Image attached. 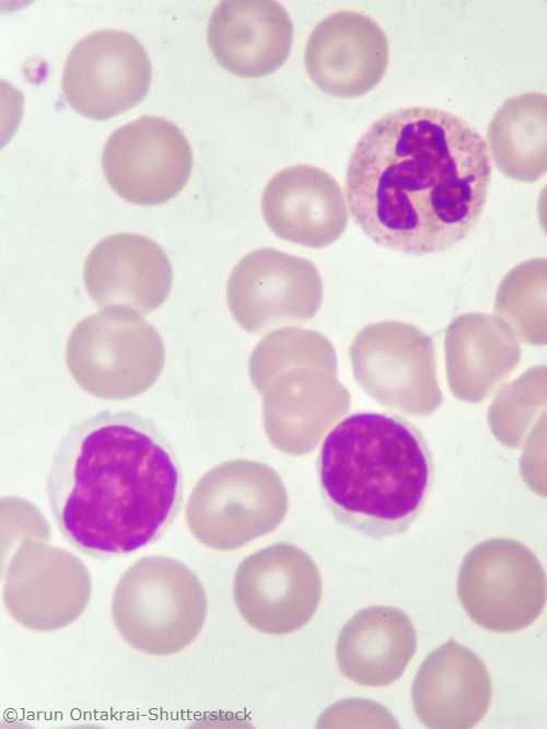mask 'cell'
<instances>
[{
  "mask_svg": "<svg viewBox=\"0 0 547 729\" xmlns=\"http://www.w3.org/2000/svg\"><path fill=\"white\" fill-rule=\"evenodd\" d=\"M491 178L484 138L446 111L385 114L349 157L350 213L377 245L424 255L445 251L477 224Z\"/></svg>",
  "mask_w": 547,
  "mask_h": 729,
  "instance_id": "6da1fadb",
  "label": "cell"
},
{
  "mask_svg": "<svg viewBox=\"0 0 547 729\" xmlns=\"http://www.w3.org/2000/svg\"><path fill=\"white\" fill-rule=\"evenodd\" d=\"M497 167L508 177L535 182L547 173V94L528 92L508 99L488 126Z\"/></svg>",
  "mask_w": 547,
  "mask_h": 729,
  "instance_id": "7402d4cb",
  "label": "cell"
},
{
  "mask_svg": "<svg viewBox=\"0 0 547 729\" xmlns=\"http://www.w3.org/2000/svg\"><path fill=\"white\" fill-rule=\"evenodd\" d=\"M494 311L523 343L547 345V258L513 267L498 287Z\"/></svg>",
  "mask_w": 547,
  "mask_h": 729,
  "instance_id": "603a6c76",
  "label": "cell"
},
{
  "mask_svg": "<svg viewBox=\"0 0 547 729\" xmlns=\"http://www.w3.org/2000/svg\"><path fill=\"white\" fill-rule=\"evenodd\" d=\"M50 528L38 509L31 502L15 498L1 499L2 565L11 548L25 537L49 541Z\"/></svg>",
  "mask_w": 547,
  "mask_h": 729,
  "instance_id": "484cf974",
  "label": "cell"
},
{
  "mask_svg": "<svg viewBox=\"0 0 547 729\" xmlns=\"http://www.w3.org/2000/svg\"><path fill=\"white\" fill-rule=\"evenodd\" d=\"M545 410L547 366H535L499 390L489 406L487 419L499 442L517 449Z\"/></svg>",
  "mask_w": 547,
  "mask_h": 729,
  "instance_id": "cb8c5ba5",
  "label": "cell"
},
{
  "mask_svg": "<svg viewBox=\"0 0 547 729\" xmlns=\"http://www.w3.org/2000/svg\"><path fill=\"white\" fill-rule=\"evenodd\" d=\"M348 354L354 380L377 403L416 417L430 415L441 405L434 343L414 324H368L354 336Z\"/></svg>",
  "mask_w": 547,
  "mask_h": 729,
  "instance_id": "52a82bcc",
  "label": "cell"
},
{
  "mask_svg": "<svg viewBox=\"0 0 547 729\" xmlns=\"http://www.w3.org/2000/svg\"><path fill=\"white\" fill-rule=\"evenodd\" d=\"M323 293L321 274L311 261L271 247L243 256L226 284L232 316L254 335L306 323L318 312Z\"/></svg>",
  "mask_w": 547,
  "mask_h": 729,
  "instance_id": "9c48e42d",
  "label": "cell"
},
{
  "mask_svg": "<svg viewBox=\"0 0 547 729\" xmlns=\"http://www.w3.org/2000/svg\"><path fill=\"white\" fill-rule=\"evenodd\" d=\"M417 649L407 614L388 605L358 611L342 627L336 645L341 673L360 685L381 687L397 681Z\"/></svg>",
  "mask_w": 547,
  "mask_h": 729,
  "instance_id": "44dd1931",
  "label": "cell"
},
{
  "mask_svg": "<svg viewBox=\"0 0 547 729\" xmlns=\"http://www.w3.org/2000/svg\"><path fill=\"white\" fill-rule=\"evenodd\" d=\"M293 39L288 11L274 0H224L213 10L207 28L208 46L217 61L242 78L278 70Z\"/></svg>",
  "mask_w": 547,
  "mask_h": 729,
  "instance_id": "d6986e66",
  "label": "cell"
},
{
  "mask_svg": "<svg viewBox=\"0 0 547 729\" xmlns=\"http://www.w3.org/2000/svg\"><path fill=\"white\" fill-rule=\"evenodd\" d=\"M206 591L197 575L177 559L142 557L119 578L112 617L121 638L150 656H170L188 647L207 617Z\"/></svg>",
  "mask_w": 547,
  "mask_h": 729,
  "instance_id": "277c9868",
  "label": "cell"
},
{
  "mask_svg": "<svg viewBox=\"0 0 547 729\" xmlns=\"http://www.w3.org/2000/svg\"><path fill=\"white\" fill-rule=\"evenodd\" d=\"M304 62L321 91L336 97H357L382 80L388 62L387 37L370 16L337 11L311 32Z\"/></svg>",
  "mask_w": 547,
  "mask_h": 729,
  "instance_id": "9a60e30c",
  "label": "cell"
},
{
  "mask_svg": "<svg viewBox=\"0 0 547 729\" xmlns=\"http://www.w3.org/2000/svg\"><path fill=\"white\" fill-rule=\"evenodd\" d=\"M172 279V266L162 247L133 233L100 241L83 267L85 289L98 308L125 306L139 314L162 305Z\"/></svg>",
  "mask_w": 547,
  "mask_h": 729,
  "instance_id": "e0dca14e",
  "label": "cell"
},
{
  "mask_svg": "<svg viewBox=\"0 0 547 729\" xmlns=\"http://www.w3.org/2000/svg\"><path fill=\"white\" fill-rule=\"evenodd\" d=\"M457 595L467 615L485 629L519 632L542 614L546 572L535 554L510 539H490L464 557Z\"/></svg>",
  "mask_w": 547,
  "mask_h": 729,
  "instance_id": "ba28073f",
  "label": "cell"
},
{
  "mask_svg": "<svg viewBox=\"0 0 547 729\" xmlns=\"http://www.w3.org/2000/svg\"><path fill=\"white\" fill-rule=\"evenodd\" d=\"M322 597L319 570L302 548L279 542L245 557L233 579V599L244 621L270 635L306 625Z\"/></svg>",
  "mask_w": 547,
  "mask_h": 729,
  "instance_id": "8fae6325",
  "label": "cell"
},
{
  "mask_svg": "<svg viewBox=\"0 0 547 729\" xmlns=\"http://www.w3.org/2000/svg\"><path fill=\"white\" fill-rule=\"evenodd\" d=\"M4 567L3 604L10 616L28 629H61L89 605L90 572L80 558L63 548L25 537Z\"/></svg>",
  "mask_w": 547,
  "mask_h": 729,
  "instance_id": "30bf717a",
  "label": "cell"
},
{
  "mask_svg": "<svg viewBox=\"0 0 547 729\" xmlns=\"http://www.w3.org/2000/svg\"><path fill=\"white\" fill-rule=\"evenodd\" d=\"M193 153L181 129L156 116L117 128L102 152V169L112 189L123 199L153 206L174 198L187 184Z\"/></svg>",
  "mask_w": 547,
  "mask_h": 729,
  "instance_id": "4fadbf2b",
  "label": "cell"
},
{
  "mask_svg": "<svg viewBox=\"0 0 547 729\" xmlns=\"http://www.w3.org/2000/svg\"><path fill=\"white\" fill-rule=\"evenodd\" d=\"M152 79L150 58L130 33L93 32L70 50L61 77L66 102L77 113L106 120L136 106Z\"/></svg>",
  "mask_w": 547,
  "mask_h": 729,
  "instance_id": "7c38bea8",
  "label": "cell"
},
{
  "mask_svg": "<svg viewBox=\"0 0 547 729\" xmlns=\"http://www.w3.org/2000/svg\"><path fill=\"white\" fill-rule=\"evenodd\" d=\"M322 499L335 519L375 540L406 532L434 475L421 431L393 413L359 412L325 437L316 459Z\"/></svg>",
  "mask_w": 547,
  "mask_h": 729,
  "instance_id": "3957f363",
  "label": "cell"
},
{
  "mask_svg": "<svg viewBox=\"0 0 547 729\" xmlns=\"http://www.w3.org/2000/svg\"><path fill=\"white\" fill-rule=\"evenodd\" d=\"M184 475L171 443L139 414L103 410L73 425L53 458L47 495L79 552L120 557L158 541L176 518Z\"/></svg>",
  "mask_w": 547,
  "mask_h": 729,
  "instance_id": "7a4b0ae2",
  "label": "cell"
},
{
  "mask_svg": "<svg viewBox=\"0 0 547 729\" xmlns=\"http://www.w3.org/2000/svg\"><path fill=\"white\" fill-rule=\"evenodd\" d=\"M492 684L482 660L454 638L422 661L411 685L418 719L432 729H468L486 716Z\"/></svg>",
  "mask_w": 547,
  "mask_h": 729,
  "instance_id": "ac0fdd59",
  "label": "cell"
},
{
  "mask_svg": "<svg viewBox=\"0 0 547 729\" xmlns=\"http://www.w3.org/2000/svg\"><path fill=\"white\" fill-rule=\"evenodd\" d=\"M261 213L280 239L312 248L336 242L348 224V209L337 181L307 164L287 166L267 183Z\"/></svg>",
  "mask_w": 547,
  "mask_h": 729,
  "instance_id": "2e32d148",
  "label": "cell"
},
{
  "mask_svg": "<svg viewBox=\"0 0 547 729\" xmlns=\"http://www.w3.org/2000/svg\"><path fill=\"white\" fill-rule=\"evenodd\" d=\"M520 472L532 491L547 498V410L535 421L524 442Z\"/></svg>",
  "mask_w": 547,
  "mask_h": 729,
  "instance_id": "4316f807",
  "label": "cell"
},
{
  "mask_svg": "<svg viewBox=\"0 0 547 729\" xmlns=\"http://www.w3.org/2000/svg\"><path fill=\"white\" fill-rule=\"evenodd\" d=\"M537 212L540 227L547 235V185L540 192L537 204Z\"/></svg>",
  "mask_w": 547,
  "mask_h": 729,
  "instance_id": "83f0119b",
  "label": "cell"
},
{
  "mask_svg": "<svg viewBox=\"0 0 547 729\" xmlns=\"http://www.w3.org/2000/svg\"><path fill=\"white\" fill-rule=\"evenodd\" d=\"M517 339L499 315L465 313L455 317L444 338L446 379L453 395L468 403L490 396L520 362Z\"/></svg>",
  "mask_w": 547,
  "mask_h": 729,
  "instance_id": "ffe728a7",
  "label": "cell"
},
{
  "mask_svg": "<svg viewBox=\"0 0 547 729\" xmlns=\"http://www.w3.org/2000/svg\"><path fill=\"white\" fill-rule=\"evenodd\" d=\"M165 360L159 332L136 311L113 306L89 315L72 329L67 368L89 394L126 400L150 389Z\"/></svg>",
  "mask_w": 547,
  "mask_h": 729,
  "instance_id": "5b68a950",
  "label": "cell"
},
{
  "mask_svg": "<svg viewBox=\"0 0 547 729\" xmlns=\"http://www.w3.org/2000/svg\"><path fill=\"white\" fill-rule=\"evenodd\" d=\"M291 363H317L337 371L335 349L324 335L284 327L269 333L252 351L248 372L254 387L261 394L268 381Z\"/></svg>",
  "mask_w": 547,
  "mask_h": 729,
  "instance_id": "d4e9b609",
  "label": "cell"
},
{
  "mask_svg": "<svg viewBox=\"0 0 547 729\" xmlns=\"http://www.w3.org/2000/svg\"><path fill=\"white\" fill-rule=\"evenodd\" d=\"M288 508L286 486L271 466L233 460L199 478L185 518L198 542L217 551H232L275 531Z\"/></svg>",
  "mask_w": 547,
  "mask_h": 729,
  "instance_id": "8992f818",
  "label": "cell"
},
{
  "mask_svg": "<svg viewBox=\"0 0 547 729\" xmlns=\"http://www.w3.org/2000/svg\"><path fill=\"white\" fill-rule=\"evenodd\" d=\"M337 371L317 363H293L278 371L263 393V423L271 443L291 455L312 452L350 407Z\"/></svg>",
  "mask_w": 547,
  "mask_h": 729,
  "instance_id": "5bb4252c",
  "label": "cell"
}]
</instances>
